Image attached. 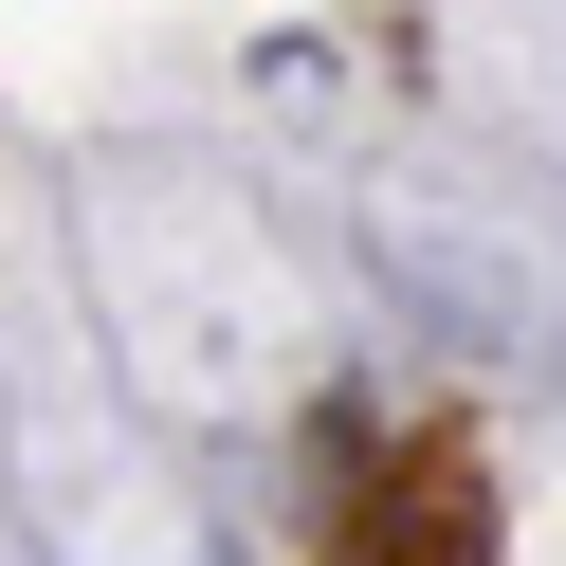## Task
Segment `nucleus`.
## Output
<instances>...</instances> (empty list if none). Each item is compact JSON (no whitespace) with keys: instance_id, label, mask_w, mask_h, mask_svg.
Here are the masks:
<instances>
[{"instance_id":"1","label":"nucleus","mask_w":566,"mask_h":566,"mask_svg":"<svg viewBox=\"0 0 566 566\" xmlns=\"http://www.w3.org/2000/svg\"><path fill=\"white\" fill-rule=\"evenodd\" d=\"M493 548V493H475V439L420 420L384 457V493H347V566H475Z\"/></svg>"}]
</instances>
